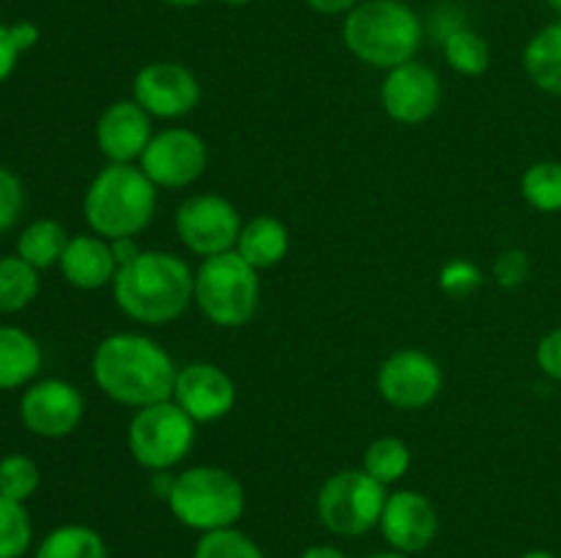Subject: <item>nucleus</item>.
<instances>
[{
	"label": "nucleus",
	"mask_w": 561,
	"mask_h": 558,
	"mask_svg": "<svg viewBox=\"0 0 561 558\" xmlns=\"http://www.w3.org/2000/svg\"><path fill=\"white\" fill-rule=\"evenodd\" d=\"M82 416H85V399L80 388L60 377L31 383L20 399V419L25 430L49 441L71 435L80 427Z\"/></svg>",
	"instance_id": "obj_10"
},
{
	"label": "nucleus",
	"mask_w": 561,
	"mask_h": 558,
	"mask_svg": "<svg viewBox=\"0 0 561 558\" xmlns=\"http://www.w3.org/2000/svg\"><path fill=\"white\" fill-rule=\"evenodd\" d=\"M195 558H266L261 547L236 528L208 531L197 539Z\"/></svg>",
	"instance_id": "obj_30"
},
{
	"label": "nucleus",
	"mask_w": 561,
	"mask_h": 558,
	"mask_svg": "<svg viewBox=\"0 0 561 558\" xmlns=\"http://www.w3.org/2000/svg\"><path fill=\"white\" fill-rule=\"evenodd\" d=\"M485 284L480 266L466 257H455V260L444 263L442 274H438V288L453 299H466V295L477 293Z\"/></svg>",
	"instance_id": "obj_32"
},
{
	"label": "nucleus",
	"mask_w": 561,
	"mask_h": 558,
	"mask_svg": "<svg viewBox=\"0 0 561 558\" xmlns=\"http://www.w3.org/2000/svg\"><path fill=\"white\" fill-rule=\"evenodd\" d=\"M387 498V485L373 479L365 468L337 470L318 490V520L332 534L362 536L381 523Z\"/></svg>",
	"instance_id": "obj_8"
},
{
	"label": "nucleus",
	"mask_w": 561,
	"mask_h": 558,
	"mask_svg": "<svg viewBox=\"0 0 561 558\" xmlns=\"http://www.w3.org/2000/svg\"><path fill=\"white\" fill-rule=\"evenodd\" d=\"M42 485V470L27 454H5L0 460V496L25 503Z\"/></svg>",
	"instance_id": "obj_29"
},
{
	"label": "nucleus",
	"mask_w": 561,
	"mask_h": 558,
	"mask_svg": "<svg viewBox=\"0 0 561 558\" xmlns=\"http://www.w3.org/2000/svg\"><path fill=\"white\" fill-rule=\"evenodd\" d=\"M91 372L96 386L113 403L129 408L173 399L175 370L173 356L146 334H110L93 350Z\"/></svg>",
	"instance_id": "obj_1"
},
{
	"label": "nucleus",
	"mask_w": 561,
	"mask_h": 558,
	"mask_svg": "<svg viewBox=\"0 0 561 558\" xmlns=\"http://www.w3.org/2000/svg\"><path fill=\"white\" fill-rule=\"evenodd\" d=\"M36 558H110L102 536L88 525H58L44 536Z\"/></svg>",
	"instance_id": "obj_24"
},
{
	"label": "nucleus",
	"mask_w": 561,
	"mask_h": 558,
	"mask_svg": "<svg viewBox=\"0 0 561 558\" xmlns=\"http://www.w3.org/2000/svg\"><path fill=\"white\" fill-rule=\"evenodd\" d=\"M444 58H447L449 69L458 71V74L480 77L491 66V47L480 33L458 25L444 33Z\"/></svg>",
	"instance_id": "obj_25"
},
{
	"label": "nucleus",
	"mask_w": 561,
	"mask_h": 558,
	"mask_svg": "<svg viewBox=\"0 0 561 558\" xmlns=\"http://www.w3.org/2000/svg\"><path fill=\"white\" fill-rule=\"evenodd\" d=\"M113 295L131 321L164 326L195 301V271L173 252H140L129 266L118 268Z\"/></svg>",
	"instance_id": "obj_2"
},
{
	"label": "nucleus",
	"mask_w": 561,
	"mask_h": 558,
	"mask_svg": "<svg viewBox=\"0 0 561 558\" xmlns=\"http://www.w3.org/2000/svg\"><path fill=\"white\" fill-rule=\"evenodd\" d=\"M38 42V27L33 22H16V25H3L0 22V82L9 80L11 71L16 69V60L25 49Z\"/></svg>",
	"instance_id": "obj_31"
},
{
	"label": "nucleus",
	"mask_w": 561,
	"mask_h": 558,
	"mask_svg": "<svg viewBox=\"0 0 561 558\" xmlns=\"http://www.w3.org/2000/svg\"><path fill=\"white\" fill-rule=\"evenodd\" d=\"M312 11L318 14H327V16H337V14H348L354 11L362 0H305Z\"/></svg>",
	"instance_id": "obj_36"
},
{
	"label": "nucleus",
	"mask_w": 561,
	"mask_h": 558,
	"mask_svg": "<svg viewBox=\"0 0 561 558\" xmlns=\"http://www.w3.org/2000/svg\"><path fill=\"white\" fill-rule=\"evenodd\" d=\"M38 271L20 255H0V315H14L36 301Z\"/></svg>",
	"instance_id": "obj_23"
},
{
	"label": "nucleus",
	"mask_w": 561,
	"mask_h": 558,
	"mask_svg": "<svg viewBox=\"0 0 561 558\" xmlns=\"http://www.w3.org/2000/svg\"><path fill=\"white\" fill-rule=\"evenodd\" d=\"M535 359H537V367H540L548 377L561 381V326L553 328V332H548L546 337L540 339Z\"/></svg>",
	"instance_id": "obj_35"
},
{
	"label": "nucleus",
	"mask_w": 561,
	"mask_h": 558,
	"mask_svg": "<svg viewBox=\"0 0 561 558\" xmlns=\"http://www.w3.org/2000/svg\"><path fill=\"white\" fill-rule=\"evenodd\" d=\"M442 386V367L425 350H394L378 370V392L392 408L400 410L427 408L438 397Z\"/></svg>",
	"instance_id": "obj_12"
},
{
	"label": "nucleus",
	"mask_w": 561,
	"mask_h": 558,
	"mask_svg": "<svg viewBox=\"0 0 561 558\" xmlns=\"http://www.w3.org/2000/svg\"><path fill=\"white\" fill-rule=\"evenodd\" d=\"M244 222L228 197L222 195H192L175 211V233L184 241L192 255L203 260L222 252H233Z\"/></svg>",
	"instance_id": "obj_9"
},
{
	"label": "nucleus",
	"mask_w": 561,
	"mask_h": 558,
	"mask_svg": "<svg viewBox=\"0 0 561 558\" xmlns=\"http://www.w3.org/2000/svg\"><path fill=\"white\" fill-rule=\"evenodd\" d=\"M520 191L531 208L542 213L561 211V162H535L520 178Z\"/></svg>",
	"instance_id": "obj_27"
},
{
	"label": "nucleus",
	"mask_w": 561,
	"mask_h": 558,
	"mask_svg": "<svg viewBox=\"0 0 561 558\" xmlns=\"http://www.w3.org/2000/svg\"><path fill=\"white\" fill-rule=\"evenodd\" d=\"M288 246V228H285L277 217L261 213V217L250 219V222L241 228L236 252H239L255 271H266V268H274L277 263L285 260Z\"/></svg>",
	"instance_id": "obj_19"
},
{
	"label": "nucleus",
	"mask_w": 561,
	"mask_h": 558,
	"mask_svg": "<svg viewBox=\"0 0 561 558\" xmlns=\"http://www.w3.org/2000/svg\"><path fill=\"white\" fill-rule=\"evenodd\" d=\"M195 427L197 421L175 399H164L135 410L126 443L137 465L148 470H168L192 452Z\"/></svg>",
	"instance_id": "obj_7"
},
{
	"label": "nucleus",
	"mask_w": 561,
	"mask_h": 558,
	"mask_svg": "<svg viewBox=\"0 0 561 558\" xmlns=\"http://www.w3.org/2000/svg\"><path fill=\"white\" fill-rule=\"evenodd\" d=\"M25 208V189L20 175L0 164V233L11 230Z\"/></svg>",
	"instance_id": "obj_33"
},
{
	"label": "nucleus",
	"mask_w": 561,
	"mask_h": 558,
	"mask_svg": "<svg viewBox=\"0 0 561 558\" xmlns=\"http://www.w3.org/2000/svg\"><path fill=\"white\" fill-rule=\"evenodd\" d=\"M548 5H551V9L561 16V0H548Z\"/></svg>",
	"instance_id": "obj_43"
},
{
	"label": "nucleus",
	"mask_w": 561,
	"mask_h": 558,
	"mask_svg": "<svg viewBox=\"0 0 561 558\" xmlns=\"http://www.w3.org/2000/svg\"><path fill=\"white\" fill-rule=\"evenodd\" d=\"M69 239L71 235L66 233L60 222H55V219H36L16 239V255L25 263H31L36 271H44V268L58 266Z\"/></svg>",
	"instance_id": "obj_22"
},
{
	"label": "nucleus",
	"mask_w": 561,
	"mask_h": 558,
	"mask_svg": "<svg viewBox=\"0 0 561 558\" xmlns=\"http://www.w3.org/2000/svg\"><path fill=\"white\" fill-rule=\"evenodd\" d=\"M151 137V115L135 98L113 102L96 120V146L110 164H131L135 159L140 162Z\"/></svg>",
	"instance_id": "obj_17"
},
{
	"label": "nucleus",
	"mask_w": 561,
	"mask_h": 558,
	"mask_svg": "<svg viewBox=\"0 0 561 558\" xmlns=\"http://www.w3.org/2000/svg\"><path fill=\"white\" fill-rule=\"evenodd\" d=\"M520 558H559V556H553V553H548V550H531Z\"/></svg>",
	"instance_id": "obj_40"
},
{
	"label": "nucleus",
	"mask_w": 561,
	"mask_h": 558,
	"mask_svg": "<svg viewBox=\"0 0 561 558\" xmlns=\"http://www.w3.org/2000/svg\"><path fill=\"white\" fill-rule=\"evenodd\" d=\"M362 468L378 479L381 485H394V481L403 479L411 468V449L403 438L383 435L376 438L370 446L365 449V465Z\"/></svg>",
	"instance_id": "obj_26"
},
{
	"label": "nucleus",
	"mask_w": 561,
	"mask_h": 558,
	"mask_svg": "<svg viewBox=\"0 0 561 558\" xmlns=\"http://www.w3.org/2000/svg\"><path fill=\"white\" fill-rule=\"evenodd\" d=\"M168 507L186 528L208 531L233 528L244 514V487L230 470L217 465H195L170 481Z\"/></svg>",
	"instance_id": "obj_5"
},
{
	"label": "nucleus",
	"mask_w": 561,
	"mask_h": 558,
	"mask_svg": "<svg viewBox=\"0 0 561 558\" xmlns=\"http://www.w3.org/2000/svg\"><path fill=\"white\" fill-rule=\"evenodd\" d=\"M370 558H411V556H409V553L394 550V553H378V556H370Z\"/></svg>",
	"instance_id": "obj_41"
},
{
	"label": "nucleus",
	"mask_w": 561,
	"mask_h": 558,
	"mask_svg": "<svg viewBox=\"0 0 561 558\" xmlns=\"http://www.w3.org/2000/svg\"><path fill=\"white\" fill-rule=\"evenodd\" d=\"M301 558H348L345 556L340 547H332V545H312L307 547L305 553H301Z\"/></svg>",
	"instance_id": "obj_38"
},
{
	"label": "nucleus",
	"mask_w": 561,
	"mask_h": 558,
	"mask_svg": "<svg viewBox=\"0 0 561 558\" xmlns=\"http://www.w3.org/2000/svg\"><path fill=\"white\" fill-rule=\"evenodd\" d=\"M135 102L146 109L151 118H184L201 104V82L195 71L186 69L175 60H157L137 71Z\"/></svg>",
	"instance_id": "obj_13"
},
{
	"label": "nucleus",
	"mask_w": 561,
	"mask_h": 558,
	"mask_svg": "<svg viewBox=\"0 0 561 558\" xmlns=\"http://www.w3.org/2000/svg\"><path fill=\"white\" fill-rule=\"evenodd\" d=\"M110 246H113V255H115V263H118V268H124V266H129L131 260H135L137 255H140V246H137V241L131 239H115V241H110Z\"/></svg>",
	"instance_id": "obj_37"
},
{
	"label": "nucleus",
	"mask_w": 561,
	"mask_h": 558,
	"mask_svg": "<svg viewBox=\"0 0 561 558\" xmlns=\"http://www.w3.org/2000/svg\"><path fill=\"white\" fill-rule=\"evenodd\" d=\"M422 22L403 0H362L345 14L343 42L354 58L376 69H394L422 47Z\"/></svg>",
	"instance_id": "obj_3"
},
{
	"label": "nucleus",
	"mask_w": 561,
	"mask_h": 558,
	"mask_svg": "<svg viewBox=\"0 0 561 558\" xmlns=\"http://www.w3.org/2000/svg\"><path fill=\"white\" fill-rule=\"evenodd\" d=\"M442 104V80L422 60H409L387 71L381 82V107L398 124H425Z\"/></svg>",
	"instance_id": "obj_14"
},
{
	"label": "nucleus",
	"mask_w": 561,
	"mask_h": 558,
	"mask_svg": "<svg viewBox=\"0 0 561 558\" xmlns=\"http://www.w3.org/2000/svg\"><path fill=\"white\" fill-rule=\"evenodd\" d=\"M173 399L197 421H219L233 410L236 386L225 370L208 361H195V364L181 367L175 375Z\"/></svg>",
	"instance_id": "obj_15"
},
{
	"label": "nucleus",
	"mask_w": 561,
	"mask_h": 558,
	"mask_svg": "<svg viewBox=\"0 0 561 558\" xmlns=\"http://www.w3.org/2000/svg\"><path fill=\"white\" fill-rule=\"evenodd\" d=\"M82 211L102 239H135L157 213V186L135 164H107L88 186Z\"/></svg>",
	"instance_id": "obj_4"
},
{
	"label": "nucleus",
	"mask_w": 561,
	"mask_h": 558,
	"mask_svg": "<svg viewBox=\"0 0 561 558\" xmlns=\"http://www.w3.org/2000/svg\"><path fill=\"white\" fill-rule=\"evenodd\" d=\"M66 282L77 290H99L113 284L118 274L113 246L102 235H71L58 263Z\"/></svg>",
	"instance_id": "obj_18"
},
{
	"label": "nucleus",
	"mask_w": 561,
	"mask_h": 558,
	"mask_svg": "<svg viewBox=\"0 0 561 558\" xmlns=\"http://www.w3.org/2000/svg\"><path fill=\"white\" fill-rule=\"evenodd\" d=\"M225 5H247V3H252V0H222Z\"/></svg>",
	"instance_id": "obj_42"
},
{
	"label": "nucleus",
	"mask_w": 561,
	"mask_h": 558,
	"mask_svg": "<svg viewBox=\"0 0 561 558\" xmlns=\"http://www.w3.org/2000/svg\"><path fill=\"white\" fill-rule=\"evenodd\" d=\"M42 370V348L27 332L0 326V392L31 383Z\"/></svg>",
	"instance_id": "obj_20"
},
{
	"label": "nucleus",
	"mask_w": 561,
	"mask_h": 558,
	"mask_svg": "<svg viewBox=\"0 0 561 558\" xmlns=\"http://www.w3.org/2000/svg\"><path fill=\"white\" fill-rule=\"evenodd\" d=\"M524 69L540 91L561 96V20L529 38L524 49Z\"/></svg>",
	"instance_id": "obj_21"
},
{
	"label": "nucleus",
	"mask_w": 561,
	"mask_h": 558,
	"mask_svg": "<svg viewBox=\"0 0 561 558\" xmlns=\"http://www.w3.org/2000/svg\"><path fill=\"white\" fill-rule=\"evenodd\" d=\"M162 3L179 5V9H186V5H197V3H203V0H162Z\"/></svg>",
	"instance_id": "obj_39"
},
{
	"label": "nucleus",
	"mask_w": 561,
	"mask_h": 558,
	"mask_svg": "<svg viewBox=\"0 0 561 558\" xmlns=\"http://www.w3.org/2000/svg\"><path fill=\"white\" fill-rule=\"evenodd\" d=\"M208 164V148L190 129H164L151 137L140 156V170L162 189H184L195 184Z\"/></svg>",
	"instance_id": "obj_11"
},
{
	"label": "nucleus",
	"mask_w": 561,
	"mask_h": 558,
	"mask_svg": "<svg viewBox=\"0 0 561 558\" xmlns=\"http://www.w3.org/2000/svg\"><path fill=\"white\" fill-rule=\"evenodd\" d=\"M195 301L211 323L239 328L255 317L261 304V279L239 252H222L206 257L195 271Z\"/></svg>",
	"instance_id": "obj_6"
},
{
	"label": "nucleus",
	"mask_w": 561,
	"mask_h": 558,
	"mask_svg": "<svg viewBox=\"0 0 561 558\" xmlns=\"http://www.w3.org/2000/svg\"><path fill=\"white\" fill-rule=\"evenodd\" d=\"M381 534L398 553H422L438 534V512L416 490H394L381 514Z\"/></svg>",
	"instance_id": "obj_16"
},
{
	"label": "nucleus",
	"mask_w": 561,
	"mask_h": 558,
	"mask_svg": "<svg viewBox=\"0 0 561 558\" xmlns=\"http://www.w3.org/2000/svg\"><path fill=\"white\" fill-rule=\"evenodd\" d=\"M31 539L33 525L25 503L0 496V558H22Z\"/></svg>",
	"instance_id": "obj_28"
},
{
	"label": "nucleus",
	"mask_w": 561,
	"mask_h": 558,
	"mask_svg": "<svg viewBox=\"0 0 561 558\" xmlns=\"http://www.w3.org/2000/svg\"><path fill=\"white\" fill-rule=\"evenodd\" d=\"M531 277V260L524 249H504L502 255L493 260V279L502 284L504 290H515Z\"/></svg>",
	"instance_id": "obj_34"
}]
</instances>
